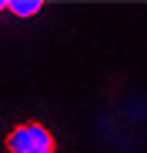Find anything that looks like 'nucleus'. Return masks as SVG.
Returning <instances> with one entry per match:
<instances>
[{
	"label": "nucleus",
	"mask_w": 147,
	"mask_h": 153,
	"mask_svg": "<svg viewBox=\"0 0 147 153\" xmlns=\"http://www.w3.org/2000/svg\"><path fill=\"white\" fill-rule=\"evenodd\" d=\"M7 10L20 20H27V17H37L44 10V0H7Z\"/></svg>",
	"instance_id": "nucleus-2"
},
{
	"label": "nucleus",
	"mask_w": 147,
	"mask_h": 153,
	"mask_svg": "<svg viewBox=\"0 0 147 153\" xmlns=\"http://www.w3.org/2000/svg\"><path fill=\"white\" fill-rule=\"evenodd\" d=\"M4 10H7V0H0V13H4Z\"/></svg>",
	"instance_id": "nucleus-3"
},
{
	"label": "nucleus",
	"mask_w": 147,
	"mask_h": 153,
	"mask_svg": "<svg viewBox=\"0 0 147 153\" xmlns=\"http://www.w3.org/2000/svg\"><path fill=\"white\" fill-rule=\"evenodd\" d=\"M7 153H57V137L40 120H20L4 137Z\"/></svg>",
	"instance_id": "nucleus-1"
}]
</instances>
